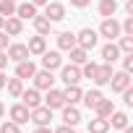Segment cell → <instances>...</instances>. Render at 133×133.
<instances>
[{"instance_id": "cell-1", "label": "cell", "mask_w": 133, "mask_h": 133, "mask_svg": "<svg viewBox=\"0 0 133 133\" xmlns=\"http://www.w3.org/2000/svg\"><path fill=\"white\" fill-rule=\"evenodd\" d=\"M97 42H99V34L94 31V29H81L78 34H76V44L81 47V50H94L97 47Z\"/></svg>"}, {"instance_id": "cell-2", "label": "cell", "mask_w": 133, "mask_h": 133, "mask_svg": "<svg viewBox=\"0 0 133 133\" xmlns=\"http://www.w3.org/2000/svg\"><path fill=\"white\" fill-rule=\"evenodd\" d=\"M60 81L65 84V86H73V84H78L81 81V65H60Z\"/></svg>"}, {"instance_id": "cell-3", "label": "cell", "mask_w": 133, "mask_h": 133, "mask_svg": "<svg viewBox=\"0 0 133 133\" xmlns=\"http://www.w3.org/2000/svg\"><path fill=\"white\" fill-rule=\"evenodd\" d=\"M99 34H102V37H107L110 42H115V39L123 34V31H120V21H117L115 16L104 18V21H102V26H99Z\"/></svg>"}, {"instance_id": "cell-4", "label": "cell", "mask_w": 133, "mask_h": 133, "mask_svg": "<svg viewBox=\"0 0 133 133\" xmlns=\"http://www.w3.org/2000/svg\"><path fill=\"white\" fill-rule=\"evenodd\" d=\"M42 104H44V107H50V110H63V107H65V97H63V91H60V89H47V94H44Z\"/></svg>"}, {"instance_id": "cell-5", "label": "cell", "mask_w": 133, "mask_h": 133, "mask_svg": "<svg viewBox=\"0 0 133 133\" xmlns=\"http://www.w3.org/2000/svg\"><path fill=\"white\" fill-rule=\"evenodd\" d=\"M29 120H31L34 125H50V120H52V110L44 107V104H39V107L29 110Z\"/></svg>"}, {"instance_id": "cell-6", "label": "cell", "mask_w": 133, "mask_h": 133, "mask_svg": "<svg viewBox=\"0 0 133 133\" xmlns=\"http://www.w3.org/2000/svg\"><path fill=\"white\" fill-rule=\"evenodd\" d=\"M44 18L52 21V24H55V21H63V18H65V5L60 3V0L47 3V5H44Z\"/></svg>"}, {"instance_id": "cell-7", "label": "cell", "mask_w": 133, "mask_h": 133, "mask_svg": "<svg viewBox=\"0 0 133 133\" xmlns=\"http://www.w3.org/2000/svg\"><path fill=\"white\" fill-rule=\"evenodd\" d=\"M34 89H39V91H47V89H52V84H55V76H52V71H37L34 76Z\"/></svg>"}, {"instance_id": "cell-8", "label": "cell", "mask_w": 133, "mask_h": 133, "mask_svg": "<svg viewBox=\"0 0 133 133\" xmlns=\"http://www.w3.org/2000/svg\"><path fill=\"white\" fill-rule=\"evenodd\" d=\"M112 63H102V65H97V73H94V84L97 86H104V84H110V78H112Z\"/></svg>"}, {"instance_id": "cell-9", "label": "cell", "mask_w": 133, "mask_h": 133, "mask_svg": "<svg viewBox=\"0 0 133 133\" xmlns=\"http://www.w3.org/2000/svg\"><path fill=\"white\" fill-rule=\"evenodd\" d=\"M5 55H8V60L21 63V60H26V57H29V50H26V44L16 42V44H8V47H5Z\"/></svg>"}, {"instance_id": "cell-10", "label": "cell", "mask_w": 133, "mask_h": 133, "mask_svg": "<svg viewBox=\"0 0 133 133\" xmlns=\"http://www.w3.org/2000/svg\"><path fill=\"white\" fill-rule=\"evenodd\" d=\"M18 99H21V104H26L29 110H34V107L42 104V94H39V89H24Z\"/></svg>"}, {"instance_id": "cell-11", "label": "cell", "mask_w": 133, "mask_h": 133, "mask_svg": "<svg viewBox=\"0 0 133 133\" xmlns=\"http://www.w3.org/2000/svg\"><path fill=\"white\" fill-rule=\"evenodd\" d=\"M3 31H5L8 37H18V34L24 31V21H21L18 16H8V18L3 21Z\"/></svg>"}, {"instance_id": "cell-12", "label": "cell", "mask_w": 133, "mask_h": 133, "mask_svg": "<svg viewBox=\"0 0 133 133\" xmlns=\"http://www.w3.org/2000/svg\"><path fill=\"white\" fill-rule=\"evenodd\" d=\"M37 73V65L26 57V60H21V63H16V78H21V81H26V78H31Z\"/></svg>"}, {"instance_id": "cell-13", "label": "cell", "mask_w": 133, "mask_h": 133, "mask_svg": "<svg viewBox=\"0 0 133 133\" xmlns=\"http://www.w3.org/2000/svg\"><path fill=\"white\" fill-rule=\"evenodd\" d=\"M63 123L71 125V128H76V125L81 123V112H78L76 104H65V107H63Z\"/></svg>"}, {"instance_id": "cell-14", "label": "cell", "mask_w": 133, "mask_h": 133, "mask_svg": "<svg viewBox=\"0 0 133 133\" xmlns=\"http://www.w3.org/2000/svg\"><path fill=\"white\" fill-rule=\"evenodd\" d=\"M42 65H44V68L47 71H55V68H60V65H63V57H60V52L57 50H44L42 52Z\"/></svg>"}, {"instance_id": "cell-15", "label": "cell", "mask_w": 133, "mask_h": 133, "mask_svg": "<svg viewBox=\"0 0 133 133\" xmlns=\"http://www.w3.org/2000/svg\"><path fill=\"white\" fill-rule=\"evenodd\" d=\"M8 115H11V120L13 123H18V125H24V123H29V107L26 104H13L11 110H8Z\"/></svg>"}, {"instance_id": "cell-16", "label": "cell", "mask_w": 133, "mask_h": 133, "mask_svg": "<svg viewBox=\"0 0 133 133\" xmlns=\"http://www.w3.org/2000/svg\"><path fill=\"white\" fill-rule=\"evenodd\" d=\"M110 84H112V91H123V89H128L130 86V73H125V71H120V73H112V78H110Z\"/></svg>"}, {"instance_id": "cell-17", "label": "cell", "mask_w": 133, "mask_h": 133, "mask_svg": "<svg viewBox=\"0 0 133 133\" xmlns=\"http://www.w3.org/2000/svg\"><path fill=\"white\" fill-rule=\"evenodd\" d=\"M26 50H29V55H42V52L47 50V39H44L42 34H37V37H31V39H29Z\"/></svg>"}, {"instance_id": "cell-18", "label": "cell", "mask_w": 133, "mask_h": 133, "mask_svg": "<svg viewBox=\"0 0 133 133\" xmlns=\"http://www.w3.org/2000/svg\"><path fill=\"white\" fill-rule=\"evenodd\" d=\"M63 97H65V104H78L81 97H84V91L78 89V84H73V86H65Z\"/></svg>"}, {"instance_id": "cell-19", "label": "cell", "mask_w": 133, "mask_h": 133, "mask_svg": "<svg viewBox=\"0 0 133 133\" xmlns=\"http://www.w3.org/2000/svg\"><path fill=\"white\" fill-rule=\"evenodd\" d=\"M16 16H18L21 21L34 18V16H37V5H34V3H18V5H16Z\"/></svg>"}, {"instance_id": "cell-20", "label": "cell", "mask_w": 133, "mask_h": 133, "mask_svg": "<svg viewBox=\"0 0 133 133\" xmlns=\"http://www.w3.org/2000/svg\"><path fill=\"white\" fill-rule=\"evenodd\" d=\"M120 55H123V52L117 50V44H115V42H107V44L102 47V60H104V63H115Z\"/></svg>"}, {"instance_id": "cell-21", "label": "cell", "mask_w": 133, "mask_h": 133, "mask_svg": "<svg viewBox=\"0 0 133 133\" xmlns=\"http://www.w3.org/2000/svg\"><path fill=\"white\" fill-rule=\"evenodd\" d=\"M94 112H97V117H110L112 112H115V104H112V99H99L97 102V107H94Z\"/></svg>"}, {"instance_id": "cell-22", "label": "cell", "mask_w": 133, "mask_h": 133, "mask_svg": "<svg viewBox=\"0 0 133 133\" xmlns=\"http://www.w3.org/2000/svg\"><path fill=\"white\" fill-rule=\"evenodd\" d=\"M31 24H34L37 34H42V37H47V34L52 31V21H47L44 16H34V18H31Z\"/></svg>"}, {"instance_id": "cell-23", "label": "cell", "mask_w": 133, "mask_h": 133, "mask_svg": "<svg viewBox=\"0 0 133 133\" xmlns=\"http://www.w3.org/2000/svg\"><path fill=\"white\" fill-rule=\"evenodd\" d=\"M57 47L65 50V52H68L71 47H76V34H71V31H60V34H57Z\"/></svg>"}, {"instance_id": "cell-24", "label": "cell", "mask_w": 133, "mask_h": 133, "mask_svg": "<svg viewBox=\"0 0 133 133\" xmlns=\"http://www.w3.org/2000/svg\"><path fill=\"white\" fill-rule=\"evenodd\" d=\"M68 55H71V63H73V65H84V63L89 60V52H86V50H81L78 44H76V47H71V50H68Z\"/></svg>"}, {"instance_id": "cell-25", "label": "cell", "mask_w": 133, "mask_h": 133, "mask_svg": "<svg viewBox=\"0 0 133 133\" xmlns=\"http://www.w3.org/2000/svg\"><path fill=\"white\" fill-rule=\"evenodd\" d=\"M5 89H8V97L18 99L21 91H24V81H21V78H8V81H5Z\"/></svg>"}, {"instance_id": "cell-26", "label": "cell", "mask_w": 133, "mask_h": 133, "mask_svg": "<svg viewBox=\"0 0 133 133\" xmlns=\"http://www.w3.org/2000/svg\"><path fill=\"white\" fill-rule=\"evenodd\" d=\"M110 130V120L107 117H94L89 120V133H107Z\"/></svg>"}, {"instance_id": "cell-27", "label": "cell", "mask_w": 133, "mask_h": 133, "mask_svg": "<svg viewBox=\"0 0 133 133\" xmlns=\"http://www.w3.org/2000/svg\"><path fill=\"white\" fill-rule=\"evenodd\" d=\"M117 13V0H99V16L110 18Z\"/></svg>"}, {"instance_id": "cell-28", "label": "cell", "mask_w": 133, "mask_h": 133, "mask_svg": "<svg viewBox=\"0 0 133 133\" xmlns=\"http://www.w3.org/2000/svg\"><path fill=\"white\" fill-rule=\"evenodd\" d=\"M81 99H84V104H86L89 110H94V107H97V102L102 99V91H99V89H89V91H84V97H81Z\"/></svg>"}, {"instance_id": "cell-29", "label": "cell", "mask_w": 133, "mask_h": 133, "mask_svg": "<svg viewBox=\"0 0 133 133\" xmlns=\"http://www.w3.org/2000/svg\"><path fill=\"white\" fill-rule=\"evenodd\" d=\"M107 120H110V128H117V130H123V128L128 125V115H125V112H117V110H115Z\"/></svg>"}, {"instance_id": "cell-30", "label": "cell", "mask_w": 133, "mask_h": 133, "mask_svg": "<svg viewBox=\"0 0 133 133\" xmlns=\"http://www.w3.org/2000/svg\"><path fill=\"white\" fill-rule=\"evenodd\" d=\"M0 16L3 18L16 16V0H0Z\"/></svg>"}, {"instance_id": "cell-31", "label": "cell", "mask_w": 133, "mask_h": 133, "mask_svg": "<svg viewBox=\"0 0 133 133\" xmlns=\"http://www.w3.org/2000/svg\"><path fill=\"white\" fill-rule=\"evenodd\" d=\"M117 39H120V42H117V50H120V52H125V55H130V52H133V37L120 34Z\"/></svg>"}, {"instance_id": "cell-32", "label": "cell", "mask_w": 133, "mask_h": 133, "mask_svg": "<svg viewBox=\"0 0 133 133\" xmlns=\"http://www.w3.org/2000/svg\"><path fill=\"white\" fill-rule=\"evenodd\" d=\"M0 133H21V125L13 123V120H5L3 125H0Z\"/></svg>"}, {"instance_id": "cell-33", "label": "cell", "mask_w": 133, "mask_h": 133, "mask_svg": "<svg viewBox=\"0 0 133 133\" xmlns=\"http://www.w3.org/2000/svg\"><path fill=\"white\" fill-rule=\"evenodd\" d=\"M120 31H123V34H128V37H133V16H128V18L120 24Z\"/></svg>"}, {"instance_id": "cell-34", "label": "cell", "mask_w": 133, "mask_h": 133, "mask_svg": "<svg viewBox=\"0 0 133 133\" xmlns=\"http://www.w3.org/2000/svg\"><path fill=\"white\" fill-rule=\"evenodd\" d=\"M123 71H125V73H130V71H133V52L123 57Z\"/></svg>"}, {"instance_id": "cell-35", "label": "cell", "mask_w": 133, "mask_h": 133, "mask_svg": "<svg viewBox=\"0 0 133 133\" xmlns=\"http://www.w3.org/2000/svg\"><path fill=\"white\" fill-rule=\"evenodd\" d=\"M52 133H76V130H73L71 125H65V123H63V125H60V128H55Z\"/></svg>"}, {"instance_id": "cell-36", "label": "cell", "mask_w": 133, "mask_h": 133, "mask_svg": "<svg viewBox=\"0 0 133 133\" xmlns=\"http://www.w3.org/2000/svg\"><path fill=\"white\" fill-rule=\"evenodd\" d=\"M5 47H8V34L0 29V50H5Z\"/></svg>"}, {"instance_id": "cell-37", "label": "cell", "mask_w": 133, "mask_h": 133, "mask_svg": "<svg viewBox=\"0 0 133 133\" xmlns=\"http://www.w3.org/2000/svg\"><path fill=\"white\" fill-rule=\"evenodd\" d=\"M89 3H91V0H71V5H73V8H86Z\"/></svg>"}, {"instance_id": "cell-38", "label": "cell", "mask_w": 133, "mask_h": 133, "mask_svg": "<svg viewBox=\"0 0 133 133\" xmlns=\"http://www.w3.org/2000/svg\"><path fill=\"white\" fill-rule=\"evenodd\" d=\"M8 65V55H5V50H0V71H3Z\"/></svg>"}, {"instance_id": "cell-39", "label": "cell", "mask_w": 133, "mask_h": 133, "mask_svg": "<svg viewBox=\"0 0 133 133\" xmlns=\"http://www.w3.org/2000/svg\"><path fill=\"white\" fill-rule=\"evenodd\" d=\"M125 13L133 16V0H125Z\"/></svg>"}, {"instance_id": "cell-40", "label": "cell", "mask_w": 133, "mask_h": 133, "mask_svg": "<svg viewBox=\"0 0 133 133\" xmlns=\"http://www.w3.org/2000/svg\"><path fill=\"white\" fill-rule=\"evenodd\" d=\"M34 133H52V130H50V125H37Z\"/></svg>"}, {"instance_id": "cell-41", "label": "cell", "mask_w": 133, "mask_h": 133, "mask_svg": "<svg viewBox=\"0 0 133 133\" xmlns=\"http://www.w3.org/2000/svg\"><path fill=\"white\" fill-rule=\"evenodd\" d=\"M5 81H8V76H5L3 71H0V89H5Z\"/></svg>"}, {"instance_id": "cell-42", "label": "cell", "mask_w": 133, "mask_h": 133, "mask_svg": "<svg viewBox=\"0 0 133 133\" xmlns=\"http://www.w3.org/2000/svg\"><path fill=\"white\" fill-rule=\"evenodd\" d=\"M29 3H34V5L39 8V5H47V3H50V0H29Z\"/></svg>"}, {"instance_id": "cell-43", "label": "cell", "mask_w": 133, "mask_h": 133, "mask_svg": "<svg viewBox=\"0 0 133 133\" xmlns=\"http://www.w3.org/2000/svg\"><path fill=\"white\" fill-rule=\"evenodd\" d=\"M3 117H5V104L0 102V120H3Z\"/></svg>"}, {"instance_id": "cell-44", "label": "cell", "mask_w": 133, "mask_h": 133, "mask_svg": "<svg viewBox=\"0 0 133 133\" xmlns=\"http://www.w3.org/2000/svg\"><path fill=\"white\" fill-rule=\"evenodd\" d=\"M123 133H133V128H128V125H125V128H123Z\"/></svg>"}, {"instance_id": "cell-45", "label": "cell", "mask_w": 133, "mask_h": 133, "mask_svg": "<svg viewBox=\"0 0 133 133\" xmlns=\"http://www.w3.org/2000/svg\"><path fill=\"white\" fill-rule=\"evenodd\" d=\"M3 21H5V18H3V16H0V29H3Z\"/></svg>"}]
</instances>
